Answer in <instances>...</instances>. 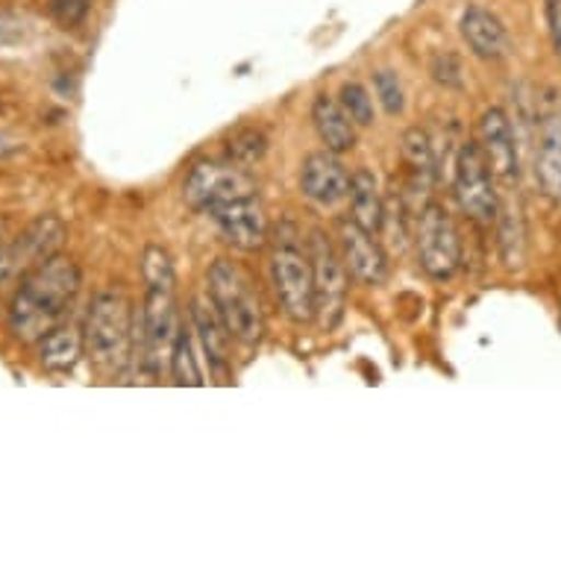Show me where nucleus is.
<instances>
[{"mask_svg": "<svg viewBox=\"0 0 561 561\" xmlns=\"http://www.w3.org/2000/svg\"><path fill=\"white\" fill-rule=\"evenodd\" d=\"M477 145L485 153L488 165L503 183H515L520 176V153H517V136L512 121L500 106L488 110L479 118V138Z\"/></svg>", "mask_w": 561, "mask_h": 561, "instance_id": "nucleus-14", "label": "nucleus"}, {"mask_svg": "<svg viewBox=\"0 0 561 561\" xmlns=\"http://www.w3.org/2000/svg\"><path fill=\"white\" fill-rule=\"evenodd\" d=\"M339 103L356 127H370L374 118H377V112H374V98H370L368 89L362 83H356V80H350V83L341 85Z\"/></svg>", "mask_w": 561, "mask_h": 561, "instance_id": "nucleus-23", "label": "nucleus"}, {"mask_svg": "<svg viewBox=\"0 0 561 561\" xmlns=\"http://www.w3.org/2000/svg\"><path fill=\"white\" fill-rule=\"evenodd\" d=\"M374 94H377L379 106L388 112V115H400L405 110V92H403V83H400V77L394 71H377L374 75Z\"/></svg>", "mask_w": 561, "mask_h": 561, "instance_id": "nucleus-24", "label": "nucleus"}, {"mask_svg": "<svg viewBox=\"0 0 561 561\" xmlns=\"http://www.w3.org/2000/svg\"><path fill=\"white\" fill-rule=\"evenodd\" d=\"M83 353V332L77 330V327H65V323L38 341V362H42V368L54 370V374L75 370Z\"/></svg>", "mask_w": 561, "mask_h": 561, "instance_id": "nucleus-20", "label": "nucleus"}, {"mask_svg": "<svg viewBox=\"0 0 561 561\" xmlns=\"http://www.w3.org/2000/svg\"><path fill=\"white\" fill-rule=\"evenodd\" d=\"M309 259L314 276V321L321 323V330L330 332L344 318L350 274L339 248L321 230H314L309 239Z\"/></svg>", "mask_w": 561, "mask_h": 561, "instance_id": "nucleus-8", "label": "nucleus"}, {"mask_svg": "<svg viewBox=\"0 0 561 561\" xmlns=\"http://www.w3.org/2000/svg\"><path fill=\"white\" fill-rule=\"evenodd\" d=\"M15 148H19V145H15V138L0 136V157H3V153H10V150H15Z\"/></svg>", "mask_w": 561, "mask_h": 561, "instance_id": "nucleus-29", "label": "nucleus"}, {"mask_svg": "<svg viewBox=\"0 0 561 561\" xmlns=\"http://www.w3.org/2000/svg\"><path fill=\"white\" fill-rule=\"evenodd\" d=\"M339 253L347 274L365 286H382L388 279V256L382 244L374 239V232L350 218L339 224Z\"/></svg>", "mask_w": 561, "mask_h": 561, "instance_id": "nucleus-11", "label": "nucleus"}, {"mask_svg": "<svg viewBox=\"0 0 561 561\" xmlns=\"http://www.w3.org/2000/svg\"><path fill=\"white\" fill-rule=\"evenodd\" d=\"M267 136L259 127H239L227 138V159L236 165L248 168L265 157Z\"/></svg>", "mask_w": 561, "mask_h": 561, "instance_id": "nucleus-22", "label": "nucleus"}, {"mask_svg": "<svg viewBox=\"0 0 561 561\" xmlns=\"http://www.w3.org/2000/svg\"><path fill=\"white\" fill-rule=\"evenodd\" d=\"M459 33L468 42L470 54L479 56V59H488V62H500L512 50V38H508V30L503 27V21L485 7H479V3L461 12Z\"/></svg>", "mask_w": 561, "mask_h": 561, "instance_id": "nucleus-15", "label": "nucleus"}, {"mask_svg": "<svg viewBox=\"0 0 561 561\" xmlns=\"http://www.w3.org/2000/svg\"><path fill=\"white\" fill-rule=\"evenodd\" d=\"M400 157H403L405 174H409V185L426 192L438 174V159H435L433 141L426 136V129H405L403 138H400Z\"/></svg>", "mask_w": 561, "mask_h": 561, "instance_id": "nucleus-19", "label": "nucleus"}, {"mask_svg": "<svg viewBox=\"0 0 561 561\" xmlns=\"http://www.w3.org/2000/svg\"><path fill=\"white\" fill-rule=\"evenodd\" d=\"M188 321H192L194 339L201 341V350L203 356H206V362H209V368L224 377L227 368H230L232 335L227 332V327H224V321L218 318V312H215L213 300L206 304L203 297H194L192 309H188Z\"/></svg>", "mask_w": 561, "mask_h": 561, "instance_id": "nucleus-16", "label": "nucleus"}, {"mask_svg": "<svg viewBox=\"0 0 561 561\" xmlns=\"http://www.w3.org/2000/svg\"><path fill=\"white\" fill-rule=\"evenodd\" d=\"M300 192L306 201H312L321 209H335L347 201L350 174L339 153L332 150H314L300 165Z\"/></svg>", "mask_w": 561, "mask_h": 561, "instance_id": "nucleus-12", "label": "nucleus"}, {"mask_svg": "<svg viewBox=\"0 0 561 561\" xmlns=\"http://www.w3.org/2000/svg\"><path fill=\"white\" fill-rule=\"evenodd\" d=\"M209 300H213L215 312L224 321L232 341L239 344H256L265 332V312L259 304V295L248 274L239 265H232L230 259H215L209 267Z\"/></svg>", "mask_w": 561, "mask_h": 561, "instance_id": "nucleus-4", "label": "nucleus"}, {"mask_svg": "<svg viewBox=\"0 0 561 561\" xmlns=\"http://www.w3.org/2000/svg\"><path fill=\"white\" fill-rule=\"evenodd\" d=\"M350 221H356L368 232H382L386 224V197L379 192V180L370 174L368 168H359L356 174H350Z\"/></svg>", "mask_w": 561, "mask_h": 561, "instance_id": "nucleus-17", "label": "nucleus"}, {"mask_svg": "<svg viewBox=\"0 0 561 561\" xmlns=\"http://www.w3.org/2000/svg\"><path fill=\"white\" fill-rule=\"evenodd\" d=\"M497 176L488 165L485 153L477 141H465L456 157V171H453V194L459 201L461 213L479 227H491L500 218V194Z\"/></svg>", "mask_w": 561, "mask_h": 561, "instance_id": "nucleus-6", "label": "nucleus"}, {"mask_svg": "<svg viewBox=\"0 0 561 561\" xmlns=\"http://www.w3.org/2000/svg\"><path fill=\"white\" fill-rule=\"evenodd\" d=\"M89 10H92V0H47V12H50V19L65 30L83 24Z\"/></svg>", "mask_w": 561, "mask_h": 561, "instance_id": "nucleus-25", "label": "nucleus"}, {"mask_svg": "<svg viewBox=\"0 0 561 561\" xmlns=\"http://www.w3.org/2000/svg\"><path fill=\"white\" fill-rule=\"evenodd\" d=\"M145 279H148V295L141 309H136V356L148 374H159L162 365H171V350H174L180 318H176L174 300V262L165 250L150 244L141 262Z\"/></svg>", "mask_w": 561, "mask_h": 561, "instance_id": "nucleus-2", "label": "nucleus"}, {"mask_svg": "<svg viewBox=\"0 0 561 561\" xmlns=\"http://www.w3.org/2000/svg\"><path fill=\"white\" fill-rule=\"evenodd\" d=\"M168 368H171V377H174L176 386H203L201 362L194 356V330L185 327V323H180Z\"/></svg>", "mask_w": 561, "mask_h": 561, "instance_id": "nucleus-21", "label": "nucleus"}, {"mask_svg": "<svg viewBox=\"0 0 561 561\" xmlns=\"http://www.w3.org/2000/svg\"><path fill=\"white\" fill-rule=\"evenodd\" d=\"M543 15H547V33H550L552 50L561 59V0H547L543 3Z\"/></svg>", "mask_w": 561, "mask_h": 561, "instance_id": "nucleus-28", "label": "nucleus"}, {"mask_svg": "<svg viewBox=\"0 0 561 561\" xmlns=\"http://www.w3.org/2000/svg\"><path fill=\"white\" fill-rule=\"evenodd\" d=\"M206 215L213 218L218 232L236 250L253 253V250H262L267 244V215L262 201H259V192L244 194L239 201L221 203Z\"/></svg>", "mask_w": 561, "mask_h": 561, "instance_id": "nucleus-10", "label": "nucleus"}, {"mask_svg": "<svg viewBox=\"0 0 561 561\" xmlns=\"http://www.w3.org/2000/svg\"><path fill=\"white\" fill-rule=\"evenodd\" d=\"M27 38V24L19 15L0 12V47H15Z\"/></svg>", "mask_w": 561, "mask_h": 561, "instance_id": "nucleus-27", "label": "nucleus"}, {"mask_svg": "<svg viewBox=\"0 0 561 561\" xmlns=\"http://www.w3.org/2000/svg\"><path fill=\"white\" fill-rule=\"evenodd\" d=\"M535 171L541 188L561 203V94L547 92L538 110V153Z\"/></svg>", "mask_w": 561, "mask_h": 561, "instance_id": "nucleus-13", "label": "nucleus"}, {"mask_svg": "<svg viewBox=\"0 0 561 561\" xmlns=\"http://www.w3.org/2000/svg\"><path fill=\"white\" fill-rule=\"evenodd\" d=\"M461 62H459V56L456 54H442V56H435V62H433V77L438 80L442 85H447V89H461Z\"/></svg>", "mask_w": 561, "mask_h": 561, "instance_id": "nucleus-26", "label": "nucleus"}, {"mask_svg": "<svg viewBox=\"0 0 561 561\" xmlns=\"http://www.w3.org/2000/svg\"><path fill=\"white\" fill-rule=\"evenodd\" d=\"M312 124L323 148L332 153H347L356 145V124L341 110V103L330 94H318L312 103Z\"/></svg>", "mask_w": 561, "mask_h": 561, "instance_id": "nucleus-18", "label": "nucleus"}, {"mask_svg": "<svg viewBox=\"0 0 561 561\" xmlns=\"http://www.w3.org/2000/svg\"><path fill=\"white\" fill-rule=\"evenodd\" d=\"M259 192L256 180L248 168L236 165L230 159H201L194 162L183 183V197L194 213H209L221 203L239 201L244 194Z\"/></svg>", "mask_w": 561, "mask_h": 561, "instance_id": "nucleus-7", "label": "nucleus"}, {"mask_svg": "<svg viewBox=\"0 0 561 561\" xmlns=\"http://www.w3.org/2000/svg\"><path fill=\"white\" fill-rule=\"evenodd\" d=\"M85 356L103 377H115L136 356V309L118 288L92 297L83 327Z\"/></svg>", "mask_w": 561, "mask_h": 561, "instance_id": "nucleus-3", "label": "nucleus"}, {"mask_svg": "<svg viewBox=\"0 0 561 561\" xmlns=\"http://www.w3.org/2000/svg\"><path fill=\"white\" fill-rule=\"evenodd\" d=\"M83 286V274L75 259L54 253L30 274H24L10 306V332L24 344H36L62 327L77 295Z\"/></svg>", "mask_w": 561, "mask_h": 561, "instance_id": "nucleus-1", "label": "nucleus"}, {"mask_svg": "<svg viewBox=\"0 0 561 561\" xmlns=\"http://www.w3.org/2000/svg\"><path fill=\"white\" fill-rule=\"evenodd\" d=\"M417 262L433 279H450L461 265V239L453 215L442 203H426L414 230Z\"/></svg>", "mask_w": 561, "mask_h": 561, "instance_id": "nucleus-9", "label": "nucleus"}, {"mask_svg": "<svg viewBox=\"0 0 561 561\" xmlns=\"http://www.w3.org/2000/svg\"><path fill=\"white\" fill-rule=\"evenodd\" d=\"M271 279L283 312L295 323L314 321V276L309 248L297 241L295 227L276 232L271 253Z\"/></svg>", "mask_w": 561, "mask_h": 561, "instance_id": "nucleus-5", "label": "nucleus"}]
</instances>
